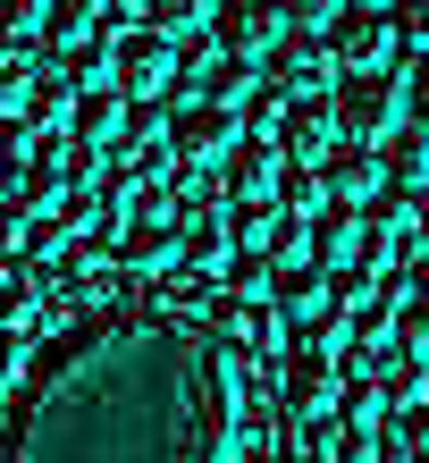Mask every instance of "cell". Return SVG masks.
<instances>
[{"label": "cell", "mask_w": 429, "mask_h": 463, "mask_svg": "<svg viewBox=\"0 0 429 463\" xmlns=\"http://www.w3.org/2000/svg\"><path fill=\"white\" fill-rule=\"evenodd\" d=\"M228 253H236V228L219 211H185V269H210V279H219Z\"/></svg>", "instance_id": "18"}, {"label": "cell", "mask_w": 429, "mask_h": 463, "mask_svg": "<svg viewBox=\"0 0 429 463\" xmlns=\"http://www.w3.org/2000/svg\"><path fill=\"white\" fill-rule=\"evenodd\" d=\"M396 25H405V43L421 51L429 43V0H396Z\"/></svg>", "instance_id": "26"}, {"label": "cell", "mask_w": 429, "mask_h": 463, "mask_svg": "<svg viewBox=\"0 0 429 463\" xmlns=\"http://www.w3.org/2000/svg\"><path fill=\"white\" fill-rule=\"evenodd\" d=\"M25 152H34V127H25L17 110H0V185H9V169H17Z\"/></svg>", "instance_id": "24"}, {"label": "cell", "mask_w": 429, "mask_h": 463, "mask_svg": "<svg viewBox=\"0 0 429 463\" xmlns=\"http://www.w3.org/2000/svg\"><path fill=\"white\" fill-rule=\"evenodd\" d=\"M270 304L286 312V329H320V320L345 312V295H337V269H329V261H278Z\"/></svg>", "instance_id": "6"}, {"label": "cell", "mask_w": 429, "mask_h": 463, "mask_svg": "<svg viewBox=\"0 0 429 463\" xmlns=\"http://www.w3.org/2000/svg\"><path fill=\"white\" fill-rule=\"evenodd\" d=\"M126 118H135V93H118V85H85V93H76V135H85V144H101V152H110V144H126Z\"/></svg>", "instance_id": "15"}, {"label": "cell", "mask_w": 429, "mask_h": 463, "mask_svg": "<svg viewBox=\"0 0 429 463\" xmlns=\"http://www.w3.org/2000/svg\"><path fill=\"white\" fill-rule=\"evenodd\" d=\"M261 76L294 101V93H337V51H329V34H278V51L261 60Z\"/></svg>", "instance_id": "7"}, {"label": "cell", "mask_w": 429, "mask_h": 463, "mask_svg": "<svg viewBox=\"0 0 429 463\" xmlns=\"http://www.w3.org/2000/svg\"><path fill=\"white\" fill-rule=\"evenodd\" d=\"M236 135H245V110H228V101H177V110H169L177 160H228Z\"/></svg>", "instance_id": "9"}, {"label": "cell", "mask_w": 429, "mask_h": 463, "mask_svg": "<svg viewBox=\"0 0 429 463\" xmlns=\"http://www.w3.org/2000/svg\"><path fill=\"white\" fill-rule=\"evenodd\" d=\"M25 363H34V345H25V329H9V320H0V396H9L17 379H25Z\"/></svg>", "instance_id": "23"}, {"label": "cell", "mask_w": 429, "mask_h": 463, "mask_svg": "<svg viewBox=\"0 0 429 463\" xmlns=\"http://www.w3.org/2000/svg\"><path fill=\"white\" fill-rule=\"evenodd\" d=\"M396 439H405L413 455H429V388H421L413 404H396Z\"/></svg>", "instance_id": "25"}, {"label": "cell", "mask_w": 429, "mask_h": 463, "mask_svg": "<svg viewBox=\"0 0 429 463\" xmlns=\"http://www.w3.org/2000/svg\"><path fill=\"white\" fill-rule=\"evenodd\" d=\"M118 9H144V0H110V17H118Z\"/></svg>", "instance_id": "28"}, {"label": "cell", "mask_w": 429, "mask_h": 463, "mask_svg": "<svg viewBox=\"0 0 429 463\" xmlns=\"http://www.w3.org/2000/svg\"><path fill=\"white\" fill-rule=\"evenodd\" d=\"M405 118H413V93L396 85L387 68H345L337 76V127L354 135V144H387Z\"/></svg>", "instance_id": "2"}, {"label": "cell", "mask_w": 429, "mask_h": 463, "mask_svg": "<svg viewBox=\"0 0 429 463\" xmlns=\"http://www.w3.org/2000/svg\"><path fill=\"white\" fill-rule=\"evenodd\" d=\"M421 371H429V354H421Z\"/></svg>", "instance_id": "29"}, {"label": "cell", "mask_w": 429, "mask_h": 463, "mask_svg": "<svg viewBox=\"0 0 429 463\" xmlns=\"http://www.w3.org/2000/svg\"><path fill=\"white\" fill-rule=\"evenodd\" d=\"M337 144H345L337 93H294L286 110H278V152H286V160H329Z\"/></svg>", "instance_id": "10"}, {"label": "cell", "mask_w": 429, "mask_h": 463, "mask_svg": "<svg viewBox=\"0 0 429 463\" xmlns=\"http://www.w3.org/2000/svg\"><path fill=\"white\" fill-rule=\"evenodd\" d=\"M210 337H219L228 354H236V363H278V354H286V312L270 304V295H210Z\"/></svg>", "instance_id": "3"}, {"label": "cell", "mask_w": 429, "mask_h": 463, "mask_svg": "<svg viewBox=\"0 0 429 463\" xmlns=\"http://www.w3.org/2000/svg\"><path fill=\"white\" fill-rule=\"evenodd\" d=\"M210 17H219V0H144V25H160V34H177V43H202Z\"/></svg>", "instance_id": "19"}, {"label": "cell", "mask_w": 429, "mask_h": 463, "mask_svg": "<svg viewBox=\"0 0 429 463\" xmlns=\"http://www.w3.org/2000/svg\"><path fill=\"white\" fill-rule=\"evenodd\" d=\"M278 34H294V25L278 17V0H219V17H210V43L228 51V60H270Z\"/></svg>", "instance_id": "8"}, {"label": "cell", "mask_w": 429, "mask_h": 463, "mask_svg": "<svg viewBox=\"0 0 429 463\" xmlns=\"http://www.w3.org/2000/svg\"><path fill=\"white\" fill-rule=\"evenodd\" d=\"M405 93H413V118H429V43L413 51V76H405Z\"/></svg>", "instance_id": "27"}, {"label": "cell", "mask_w": 429, "mask_h": 463, "mask_svg": "<svg viewBox=\"0 0 429 463\" xmlns=\"http://www.w3.org/2000/svg\"><path fill=\"white\" fill-rule=\"evenodd\" d=\"M219 169H228V203H278L286 152H278V135H236V152Z\"/></svg>", "instance_id": "11"}, {"label": "cell", "mask_w": 429, "mask_h": 463, "mask_svg": "<svg viewBox=\"0 0 429 463\" xmlns=\"http://www.w3.org/2000/svg\"><path fill=\"white\" fill-rule=\"evenodd\" d=\"M101 17H110V0H51V9H42V60L76 51V43H85Z\"/></svg>", "instance_id": "17"}, {"label": "cell", "mask_w": 429, "mask_h": 463, "mask_svg": "<svg viewBox=\"0 0 429 463\" xmlns=\"http://www.w3.org/2000/svg\"><path fill=\"white\" fill-rule=\"evenodd\" d=\"M76 93H85V85H76V68H68V60H42L34 85H25V101H17V118L34 127V135H60V127L76 118Z\"/></svg>", "instance_id": "12"}, {"label": "cell", "mask_w": 429, "mask_h": 463, "mask_svg": "<svg viewBox=\"0 0 429 463\" xmlns=\"http://www.w3.org/2000/svg\"><path fill=\"white\" fill-rule=\"evenodd\" d=\"M177 68H185L177 34H160V25H126L118 60H110V85L135 93V101H160V93H177Z\"/></svg>", "instance_id": "4"}, {"label": "cell", "mask_w": 429, "mask_h": 463, "mask_svg": "<svg viewBox=\"0 0 429 463\" xmlns=\"http://www.w3.org/2000/svg\"><path fill=\"white\" fill-rule=\"evenodd\" d=\"M245 363L202 312L118 295L34 345L0 413V463H236Z\"/></svg>", "instance_id": "1"}, {"label": "cell", "mask_w": 429, "mask_h": 463, "mask_svg": "<svg viewBox=\"0 0 429 463\" xmlns=\"http://www.w3.org/2000/svg\"><path fill=\"white\" fill-rule=\"evenodd\" d=\"M320 177H329V194H337V203H379V194H387V152L345 135V152L320 160Z\"/></svg>", "instance_id": "13"}, {"label": "cell", "mask_w": 429, "mask_h": 463, "mask_svg": "<svg viewBox=\"0 0 429 463\" xmlns=\"http://www.w3.org/2000/svg\"><path fill=\"white\" fill-rule=\"evenodd\" d=\"M387 413H396V388L379 371H345V388H337V421L345 430H387Z\"/></svg>", "instance_id": "16"}, {"label": "cell", "mask_w": 429, "mask_h": 463, "mask_svg": "<svg viewBox=\"0 0 429 463\" xmlns=\"http://www.w3.org/2000/svg\"><path fill=\"white\" fill-rule=\"evenodd\" d=\"M278 17L294 25V34H329V25L345 17V0H278Z\"/></svg>", "instance_id": "22"}, {"label": "cell", "mask_w": 429, "mask_h": 463, "mask_svg": "<svg viewBox=\"0 0 429 463\" xmlns=\"http://www.w3.org/2000/svg\"><path fill=\"white\" fill-rule=\"evenodd\" d=\"M396 43H405V25H396L387 0H345V17L329 25L337 68H387V60H396Z\"/></svg>", "instance_id": "5"}, {"label": "cell", "mask_w": 429, "mask_h": 463, "mask_svg": "<svg viewBox=\"0 0 429 463\" xmlns=\"http://www.w3.org/2000/svg\"><path fill=\"white\" fill-rule=\"evenodd\" d=\"M219 287L228 295H270L278 287V253H270V244H236L228 269H219Z\"/></svg>", "instance_id": "20"}, {"label": "cell", "mask_w": 429, "mask_h": 463, "mask_svg": "<svg viewBox=\"0 0 429 463\" xmlns=\"http://www.w3.org/2000/svg\"><path fill=\"white\" fill-rule=\"evenodd\" d=\"M118 261L135 269V279L177 269V261H185V220H177V228H160V220H126V228H118Z\"/></svg>", "instance_id": "14"}, {"label": "cell", "mask_w": 429, "mask_h": 463, "mask_svg": "<svg viewBox=\"0 0 429 463\" xmlns=\"http://www.w3.org/2000/svg\"><path fill=\"white\" fill-rule=\"evenodd\" d=\"M396 337L413 354H429V287H413V279H405V304H396Z\"/></svg>", "instance_id": "21"}]
</instances>
